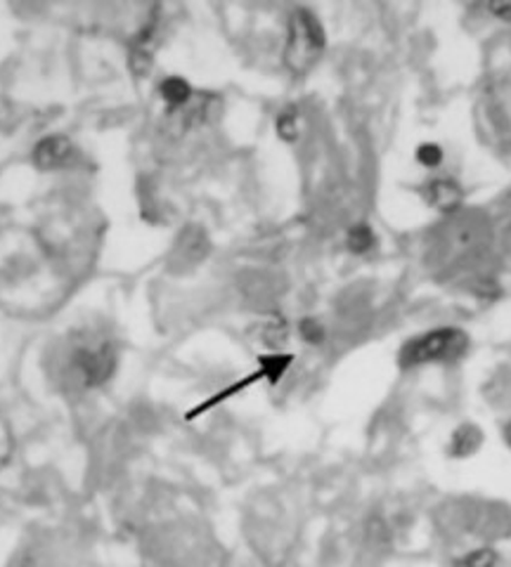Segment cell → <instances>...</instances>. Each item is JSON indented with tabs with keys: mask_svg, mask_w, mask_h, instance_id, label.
I'll return each mask as SVG.
<instances>
[{
	"mask_svg": "<svg viewBox=\"0 0 511 567\" xmlns=\"http://www.w3.org/2000/svg\"><path fill=\"white\" fill-rule=\"evenodd\" d=\"M483 227L476 216L457 210L438 227L427 246V265L438 279H454L464 275L469 262L479 258L483 248Z\"/></svg>",
	"mask_w": 511,
	"mask_h": 567,
	"instance_id": "6da1fadb",
	"label": "cell"
},
{
	"mask_svg": "<svg viewBox=\"0 0 511 567\" xmlns=\"http://www.w3.org/2000/svg\"><path fill=\"white\" fill-rule=\"evenodd\" d=\"M471 348L469 333L460 327H436L410 336L398 350V367L402 371L450 367L462 362Z\"/></svg>",
	"mask_w": 511,
	"mask_h": 567,
	"instance_id": "7a4b0ae2",
	"label": "cell"
},
{
	"mask_svg": "<svg viewBox=\"0 0 511 567\" xmlns=\"http://www.w3.org/2000/svg\"><path fill=\"white\" fill-rule=\"evenodd\" d=\"M327 48V33L317 17L298 8L289 17L287 29V43H285V66L294 76H306L313 66L320 62L323 52Z\"/></svg>",
	"mask_w": 511,
	"mask_h": 567,
	"instance_id": "3957f363",
	"label": "cell"
},
{
	"mask_svg": "<svg viewBox=\"0 0 511 567\" xmlns=\"http://www.w3.org/2000/svg\"><path fill=\"white\" fill-rule=\"evenodd\" d=\"M116 364L119 354L110 341H83L67 354V381L81 390H95L114 377Z\"/></svg>",
	"mask_w": 511,
	"mask_h": 567,
	"instance_id": "277c9868",
	"label": "cell"
},
{
	"mask_svg": "<svg viewBox=\"0 0 511 567\" xmlns=\"http://www.w3.org/2000/svg\"><path fill=\"white\" fill-rule=\"evenodd\" d=\"M292 362H294V354H289V352H268V354H260V358H258V369H256V371H252V374H246V377L233 381L231 385H225L223 390H218L216 395H211L208 400L200 402V404L195 406V410H190V412L185 414V419H187V421H195V419H200L202 414L214 410V406H218V404H223V402H227V400H233L235 395L244 393L246 388H252V385H256V383L266 381V383H270V385H277L282 379H285V374L289 371Z\"/></svg>",
	"mask_w": 511,
	"mask_h": 567,
	"instance_id": "5b68a950",
	"label": "cell"
},
{
	"mask_svg": "<svg viewBox=\"0 0 511 567\" xmlns=\"http://www.w3.org/2000/svg\"><path fill=\"white\" fill-rule=\"evenodd\" d=\"M419 194L429 208L443 213V216H452V213L462 210V204H464L462 185L448 175L429 177V181L421 185Z\"/></svg>",
	"mask_w": 511,
	"mask_h": 567,
	"instance_id": "8992f818",
	"label": "cell"
},
{
	"mask_svg": "<svg viewBox=\"0 0 511 567\" xmlns=\"http://www.w3.org/2000/svg\"><path fill=\"white\" fill-rule=\"evenodd\" d=\"M74 156V145L64 135L43 137L31 152V162L39 171H58Z\"/></svg>",
	"mask_w": 511,
	"mask_h": 567,
	"instance_id": "52a82bcc",
	"label": "cell"
},
{
	"mask_svg": "<svg viewBox=\"0 0 511 567\" xmlns=\"http://www.w3.org/2000/svg\"><path fill=\"white\" fill-rule=\"evenodd\" d=\"M206 235L197 227H187L181 235L178 244L173 248V262L178 268H190V265H197L206 256Z\"/></svg>",
	"mask_w": 511,
	"mask_h": 567,
	"instance_id": "ba28073f",
	"label": "cell"
},
{
	"mask_svg": "<svg viewBox=\"0 0 511 567\" xmlns=\"http://www.w3.org/2000/svg\"><path fill=\"white\" fill-rule=\"evenodd\" d=\"M159 93H162V100L166 102L171 112H181L192 100H195V91H192V85L181 76L164 79L162 85H159Z\"/></svg>",
	"mask_w": 511,
	"mask_h": 567,
	"instance_id": "9c48e42d",
	"label": "cell"
},
{
	"mask_svg": "<svg viewBox=\"0 0 511 567\" xmlns=\"http://www.w3.org/2000/svg\"><path fill=\"white\" fill-rule=\"evenodd\" d=\"M481 442H483L481 429H476L473 423H462L450 437V454L454 458H467L481 447Z\"/></svg>",
	"mask_w": 511,
	"mask_h": 567,
	"instance_id": "30bf717a",
	"label": "cell"
},
{
	"mask_svg": "<svg viewBox=\"0 0 511 567\" xmlns=\"http://www.w3.org/2000/svg\"><path fill=\"white\" fill-rule=\"evenodd\" d=\"M346 246H348V251L350 254H367V251H372V248L377 246V237H375V229L369 227L367 223H358V225H354L346 233Z\"/></svg>",
	"mask_w": 511,
	"mask_h": 567,
	"instance_id": "8fae6325",
	"label": "cell"
},
{
	"mask_svg": "<svg viewBox=\"0 0 511 567\" xmlns=\"http://www.w3.org/2000/svg\"><path fill=\"white\" fill-rule=\"evenodd\" d=\"M287 339H289V327H287L285 319L273 317V319H268V322H263V324L258 327V341H260L263 346L277 348V346L285 343Z\"/></svg>",
	"mask_w": 511,
	"mask_h": 567,
	"instance_id": "7c38bea8",
	"label": "cell"
},
{
	"mask_svg": "<svg viewBox=\"0 0 511 567\" xmlns=\"http://www.w3.org/2000/svg\"><path fill=\"white\" fill-rule=\"evenodd\" d=\"M275 128H277V135L285 142H296L298 135H302V114H298L294 106H287V110H282L277 114Z\"/></svg>",
	"mask_w": 511,
	"mask_h": 567,
	"instance_id": "4fadbf2b",
	"label": "cell"
},
{
	"mask_svg": "<svg viewBox=\"0 0 511 567\" xmlns=\"http://www.w3.org/2000/svg\"><path fill=\"white\" fill-rule=\"evenodd\" d=\"M454 567H500V556L492 548H479L467 554Z\"/></svg>",
	"mask_w": 511,
	"mask_h": 567,
	"instance_id": "5bb4252c",
	"label": "cell"
},
{
	"mask_svg": "<svg viewBox=\"0 0 511 567\" xmlns=\"http://www.w3.org/2000/svg\"><path fill=\"white\" fill-rule=\"evenodd\" d=\"M417 162L425 168H438L443 164V147L436 145V142H425V145L417 147Z\"/></svg>",
	"mask_w": 511,
	"mask_h": 567,
	"instance_id": "9a60e30c",
	"label": "cell"
},
{
	"mask_svg": "<svg viewBox=\"0 0 511 567\" xmlns=\"http://www.w3.org/2000/svg\"><path fill=\"white\" fill-rule=\"evenodd\" d=\"M14 454V437L8 421L0 416V468L10 464V458Z\"/></svg>",
	"mask_w": 511,
	"mask_h": 567,
	"instance_id": "2e32d148",
	"label": "cell"
},
{
	"mask_svg": "<svg viewBox=\"0 0 511 567\" xmlns=\"http://www.w3.org/2000/svg\"><path fill=\"white\" fill-rule=\"evenodd\" d=\"M298 331H302V339L310 346H320L325 341V327L317 322V319H304L298 324Z\"/></svg>",
	"mask_w": 511,
	"mask_h": 567,
	"instance_id": "e0dca14e",
	"label": "cell"
},
{
	"mask_svg": "<svg viewBox=\"0 0 511 567\" xmlns=\"http://www.w3.org/2000/svg\"><path fill=\"white\" fill-rule=\"evenodd\" d=\"M488 10L502 22H511V3H490Z\"/></svg>",
	"mask_w": 511,
	"mask_h": 567,
	"instance_id": "ac0fdd59",
	"label": "cell"
},
{
	"mask_svg": "<svg viewBox=\"0 0 511 567\" xmlns=\"http://www.w3.org/2000/svg\"><path fill=\"white\" fill-rule=\"evenodd\" d=\"M504 437H507V442H509V447H511V421H509V425H507V431H504Z\"/></svg>",
	"mask_w": 511,
	"mask_h": 567,
	"instance_id": "d6986e66",
	"label": "cell"
}]
</instances>
